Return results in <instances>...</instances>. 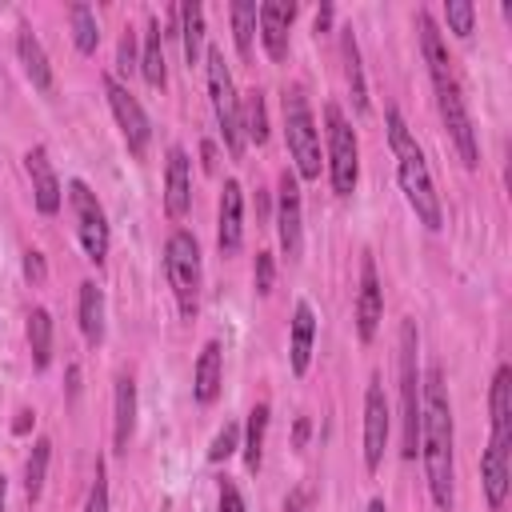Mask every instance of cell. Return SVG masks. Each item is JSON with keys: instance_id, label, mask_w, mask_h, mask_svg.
Wrapping results in <instances>:
<instances>
[{"instance_id": "cell-17", "label": "cell", "mask_w": 512, "mask_h": 512, "mask_svg": "<svg viewBox=\"0 0 512 512\" xmlns=\"http://www.w3.org/2000/svg\"><path fill=\"white\" fill-rule=\"evenodd\" d=\"M488 412H492V444H512V368L500 364L492 376V396H488Z\"/></svg>"}, {"instance_id": "cell-15", "label": "cell", "mask_w": 512, "mask_h": 512, "mask_svg": "<svg viewBox=\"0 0 512 512\" xmlns=\"http://www.w3.org/2000/svg\"><path fill=\"white\" fill-rule=\"evenodd\" d=\"M296 16V4L292 0H264L260 12H256V24H260V40L268 48V56L280 64L288 56V24Z\"/></svg>"}, {"instance_id": "cell-19", "label": "cell", "mask_w": 512, "mask_h": 512, "mask_svg": "<svg viewBox=\"0 0 512 512\" xmlns=\"http://www.w3.org/2000/svg\"><path fill=\"white\" fill-rule=\"evenodd\" d=\"M24 164H28V176H32L36 208H40L44 216H52V212L60 208V180H56V172H52V164H48V152H44V148H32V152L24 156Z\"/></svg>"}, {"instance_id": "cell-14", "label": "cell", "mask_w": 512, "mask_h": 512, "mask_svg": "<svg viewBox=\"0 0 512 512\" xmlns=\"http://www.w3.org/2000/svg\"><path fill=\"white\" fill-rule=\"evenodd\" d=\"M192 204V160L188 152L176 144L168 148V168H164V212L172 220H180Z\"/></svg>"}, {"instance_id": "cell-11", "label": "cell", "mask_w": 512, "mask_h": 512, "mask_svg": "<svg viewBox=\"0 0 512 512\" xmlns=\"http://www.w3.org/2000/svg\"><path fill=\"white\" fill-rule=\"evenodd\" d=\"M388 432H392V416H388L384 384H380V376H372V380H368V392H364V468H368V472L380 468Z\"/></svg>"}, {"instance_id": "cell-4", "label": "cell", "mask_w": 512, "mask_h": 512, "mask_svg": "<svg viewBox=\"0 0 512 512\" xmlns=\"http://www.w3.org/2000/svg\"><path fill=\"white\" fill-rule=\"evenodd\" d=\"M164 272H168V284L176 292V304H180V316H196V300H200V244L192 232L176 228L164 244Z\"/></svg>"}, {"instance_id": "cell-7", "label": "cell", "mask_w": 512, "mask_h": 512, "mask_svg": "<svg viewBox=\"0 0 512 512\" xmlns=\"http://www.w3.org/2000/svg\"><path fill=\"white\" fill-rule=\"evenodd\" d=\"M328 120V176H332V192L336 196H352L356 192V176H360V152H356V136L344 120V112L336 104L324 108Z\"/></svg>"}, {"instance_id": "cell-39", "label": "cell", "mask_w": 512, "mask_h": 512, "mask_svg": "<svg viewBox=\"0 0 512 512\" xmlns=\"http://www.w3.org/2000/svg\"><path fill=\"white\" fill-rule=\"evenodd\" d=\"M136 60H140V56H136V32L128 28V32L120 36V68H124V72H132V68H136Z\"/></svg>"}, {"instance_id": "cell-30", "label": "cell", "mask_w": 512, "mask_h": 512, "mask_svg": "<svg viewBox=\"0 0 512 512\" xmlns=\"http://www.w3.org/2000/svg\"><path fill=\"white\" fill-rule=\"evenodd\" d=\"M48 456H52V440H36L32 444V456H28V464H24V492H28V500H36L40 492H44V476H48Z\"/></svg>"}, {"instance_id": "cell-36", "label": "cell", "mask_w": 512, "mask_h": 512, "mask_svg": "<svg viewBox=\"0 0 512 512\" xmlns=\"http://www.w3.org/2000/svg\"><path fill=\"white\" fill-rule=\"evenodd\" d=\"M84 512H108V476H104V464H96V476H92Z\"/></svg>"}, {"instance_id": "cell-32", "label": "cell", "mask_w": 512, "mask_h": 512, "mask_svg": "<svg viewBox=\"0 0 512 512\" xmlns=\"http://www.w3.org/2000/svg\"><path fill=\"white\" fill-rule=\"evenodd\" d=\"M256 12H260V4H252V0H236V4H232V36H236V48H240V56H252Z\"/></svg>"}, {"instance_id": "cell-43", "label": "cell", "mask_w": 512, "mask_h": 512, "mask_svg": "<svg viewBox=\"0 0 512 512\" xmlns=\"http://www.w3.org/2000/svg\"><path fill=\"white\" fill-rule=\"evenodd\" d=\"M308 440V420H296V448Z\"/></svg>"}, {"instance_id": "cell-23", "label": "cell", "mask_w": 512, "mask_h": 512, "mask_svg": "<svg viewBox=\"0 0 512 512\" xmlns=\"http://www.w3.org/2000/svg\"><path fill=\"white\" fill-rule=\"evenodd\" d=\"M508 488H512L508 448H504V444H488V452H484V492H488V504H492V508H504Z\"/></svg>"}, {"instance_id": "cell-33", "label": "cell", "mask_w": 512, "mask_h": 512, "mask_svg": "<svg viewBox=\"0 0 512 512\" xmlns=\"http://www.w3.org/2000/svg\"><path fill=\"white\" fill-rule=\"evenodd\" d=\"M240 124H244V140H256V144L268 140V108H264L260 92H248V100L240 108Z\"/></svg>"}, {"instance_id": "cell-2", "label": "cell", "mask_w": 512, "mask_h": 512, "mask_svg": "<svg viewBox=\"0 0 512 512\" xmlns=\"http://www.w3.org/2000/svg\"><path fill=\"white\" fill-rule=\"evenodd\" d=\"M384 120H388V144H392V152H396V172H400L404 200L412 204L416 220H420L428 232H436V228L444 224V208H440L436 184H432V176H428L424 152H420L416 136L408 132V124H404V116H400L396 108H388Z\"/></svg>"}, {"instance_id": "cell-3", "label": "cell", "mask_w": 512, "mask_h": 512, "mask_svg": "<svg viewBox=\"0 0 512 512\" xmlns=\"http://www.w3.org/2000/svg\"><path fill=\"white\" fill-rule=\"evenodd\" d=\"M416 324H400V456L420 452V368H416Z\"/></svg>"}, {"instance_id": "cell-38", "label": "cell", "mask_w": 512, "mask_h": 512, "mask_svg": "<svg viewBox=\"0 0 512 512\" xmlns=\"http://www.w3.org/2000/svg\"><path fill=\"white\" fill-rule=\"evenodd\" d=\"M24 276H28L32 284H44V276H48V268H44V256H40L36 248H28V252H24Z\"/></svg>"}, {"instance_id": "cell-9", "label": "cell", "mask_w": 512, "mask_h": 512, "mask_svg": "<svg viewBox=\"0 0 512 512\" xmlns=\"http://www.w3.org/2000/svg\"><path fill=\"white\" fill-rule=\"evenodd\" d=\"M68 200H72L76 232H80V244H84L88 260L92 264H104V256H108V220H104V208H100L96 192L84 180H72L68 184Z\"/></svg>"}, {"instance_id": "cell-45", "label": "cell", "mask_w": 512, "mask_h": 512, "mask_svg": "<svg viewBox=\"0 0 512 512\" xmlns=\"http://www.w3.org/2000/svg\"><path fill=\"white\" fill-rule=\"evenodd\" d=\"M4 496H8V480L0 476V512H4Z\"/></svg>"}, {"instance_id": "cell-5", "label": "cell", "mask_w": 512, "mask_h": 512, "mask_svg": "<svg viewBox=\"0 0 512 512\" xmlns=\"http://www.w3.org/2000/svg\"><path fill=\"white\" fill-rule=\"evenodd\" d=\"M208 92H212V108H216V124H220L224 148L240 160L248 140H244V124H240L236 84H232V72H228V64H224V52H220V48H208Z\"/></svg>"}, {"instance_id": "cell-10", "label": "cell", "mask_w": 512, "mask_h": 512, "mask_svg": "<svg viewBox=\"0 0 512 512\" xmlns=\"http://www.w3.org/2000/svg\"><path fill=\"white\" fill-rule=\"evenodd\" d=\"M104 92H108V104H112V116L128 140V152L132 156H144L148 152V140H152V128H148V116L140 108V100L116 80V76H104Z\"/></svg>"}, {"instance_id": "cell-24", "label": "cell", "mask_w": 512, "mask_h": 512, "mask_svg": "<svg viewBox=\"0 0 512 512\" xmlns=\"http://www.w3.org/2000/svg\"><path fill=\"white\" fill-rule=\"evenodd\" d=\"M140 72L152 88H164L168 80V64H164V32H160V20H148L144 28V52H140Z\"/></svg>"}, {"instance_id": "cell-12", "label": "cell", "mask_w": 512, "mask_h": 512, "mask_svg": "<svg viewBox=\"0 0 512 512\" xmlns=\"http://www.w3.org/2000/svg\"><path fill=\"white\" fill-rule=\"evenodd\" d=\"M380 316H384V288H380V276H376V260L364 252L360 256V288H356V332H360L364 344L376 336Z\"/></svg>"}, {"instance_id": "cell-27", "label": "cell", "mask_w": 512, "mask_h": 512, "mask_svg": "<svg viewBox=\"0 0 512 512\" xmlns=\"http://www.w3.org/2000/svg\"><path fill=\"white\" fill-rule=\"evenodd\" d=\"M80 332H84L92 344L104 340V296H100V288H96L92 280L80 284Z\"/></svg>"}, {"instance_id": "cell-28", "label": "cell", "mask_w": 512, "mask_h": 512, "mask_svg": "<svg viewBox=\"0 0 512 512\" xmlns=\"http://www.w3.org/2000/svg\"><path fill=\"white\" fill-rule=\"evenodd\" d=\"M28 348H32V364L44 372L52 360V316L44 308L28 312Z\"/></svg>"}, {"instance_id": "cell-13", "label": "cell", "mask_w": 512, "mask_h": 512, "mask_svg": "<svg viewBox=\"0 0 512 512\" xmlns=\"http://www.w3.org/2000/svg\"><path fill=\"white\" fill-rule=\"evenodd\" d=\"M276 228H280V248H284V256L296 260L300 248H304V224H300V188H296V176H292V172L280 176Z\"/></svg>"}, {"instance_id": "cell-44", "label": "cell", "mask_w": 512, "mask_h": 512, "mask_svg": "<svg viewBox=\"0 0 512 512\" xmlns=\"http://www.w3.org/2000/svg\"><path fill=\"white\" fill-rule=\"evenodd\" d=\"M284 512H304V496H300V492H296V496H292V500H288V508H284Z\"/></svg>"}, {"instance_id": "cell-6", "label": "cell", "mask_w": 512, "mask_h": 512, "mask_svg": "<svg viewBox=\"0 0 512 512\" xmlns=\"http://www.w3.org/2000/svg\"><path fill=\"white\" fill-rule=\"evenodd\" d=\"M284 136H288L296 172L304 180H316L320 176V132H316V120L300 92H284Z\"/></svg>"}, {"instance_id": "cell-31", "label": "cell", "mask_w": 512, "mask_h": 512, "mask_svg": "<svg viewBox=\"0 0 512 512\" xmlns=\"http://www.w3.org/2000/svg\"><path fill=\"white\" fill-rule=\"evenodd\" d=\"M68 20H72V40H76V48H80L84 56L96 52V44H100V28H96L92 8H88V4H72V8H68Z\"/></svg>"}, {"instance_id": "cell-42", "label": "cell", "mask_w": 512, "mask_h": 512, "mask_svg": "<svg viewBox=\"0 0 512 512\" xmlns=\"http://www.w3.org/2000/svg\"><path fill=\"white\" fill-rule=\"evenodd\" d=\"M32 420H36L32 412H20V416H16V424H12V432H16V436H24V432L32 428Z\"/></svg>"}, {"instance_id": "cell-37", "label": "cell", "mask_w": 512, "mask_h": 512, "mask_svg": "<svg viewBox=\"0 0 512 512\" xmlns=\"http://www.w3.org/2000/svg\"><path fill=\"white\" fill-rule=\"evenodd\" d=\"M272 272H276L272 252H256V292H260V296L272 292Z\"/></svg>"}, {"instance_id": "cell-8", "label": "cell", "mask_w": 512, "mask_h": 512, "mask_svg": "<svg viewBox=\"0 0 512 512\" xmlns=\"http://www.w3.org/2000/svg\"><path fill=\"white\" fill-rule=\"evenodd\" d=\"M436 88V104H440V116H444V128L464 160V168H480V144H476V128H472V116L464 108V96H460V84L456 76H440L432 80Z\"/></svg>"}, {"instance_id": "cell-40", "label": "cell", "mask_w": 512, "mask_h": 512, "mask_svg": "<svg viewBox=\"0 0 512 512\" xmlns=\"http://www.w3.org/2000/svg\"><path fill=\"white\" fill-rule=\"evenodd\" d=\"M220 512H244V496H240V488L236 484H220Z\"/></svg>"}, {"instance_id": "cell-22", "label": "cell", "mask_w": 512, "mask_h": 512, "mask_svg": "<svg viewBox=\"0 0 512 512\" xmlns=\"http://www.w3.org/2000/svg\"><path fill=\"white\" fill-rule=\"evenodd\" d=\"M112 444L116 452H128L132 428H136V384L132 376H116V404H112Z\"/></svg>"}, {"instance_id": "cell-25", "label": "cell", "mask_w": 512, "mask_h": 512, "mask_svg": "<svg viewBox=\"0 0 512 512\" xmlns=\"http://www.w3.org/2000/svg\"><path fill=\"white\" fill-rule=\"evenodd\" d=\"M340 52H344V76H348V88H352V104H356V112H368V84H364L360 44H356V32L352 28L340 32Z\"/></svg>"}, {"instance_id": "cell-26", "label": "cell", "mask_w": 512, "mask_h": 512, "mask_svg": "<svg viewBox=\"0 0 512 512\" xmlns=\"http://www.w3.org/2000/svg\"><path fill=\"white\" fill-rule=\"evenodd\" d=\"M176 12H180V40H184V60H188V68H196V60H200V48H204V8H200L196 0H188V4H180Z\"/></svg>"}, {"instance_id": "cell-46", "label": "cell", "mask_w": 512, "mask_h": 512, "mask_svg": "<svg viewBox=\"0 0 512 512\" xmlns=\"http://www.w3.org/2000/svg\"><path fill=\"white\" fill-rule=\"evenodd\" d=\"M368 512H384V500H372V504H368Z\"/></svg>"}, {"instance_id": "cell-1", "label": "cell", "mask_w": 512, "mask_h": 512, "mask_svg": "<svg viewBox=\"0 0 512 512\" xmlns=\"http://www.w3.org/2000/svg\"><path fill=\"white\" fill-rule=\"evenodd\" d=\"M420 456L432 504L452 512V404L436 364L420 372Z\"/></svg>"}, {"instance_id": "cell-16", "label": "cell", "mask_w": 512, "mask_h": 512, "mask_svg": "<svg viewBox=\"0 0 512 512\" xmlns=\"http://www.w3.org/2000/svg\"><path fill=\"white\" fill-rule=\"evenodd\" d=\"M244 240V192L236 180H224L220 192V228H216V244L224 256H236Z\"/></svg>"}, {"instance_id": "cell-41", "label": "cell", "mask_w": 512, "mask_h": 512, "mask_svg": "<svg viewBox=\"0 0 512 512\" xmlns=\"http://www.w3.org/2000/svg\"><path fill=\"white\" fill-rule=\"evenodd\" d=\"M332 28V4H320V12H316V32H328Z\"/></svg>"}, {"instance_id": "cell-20", "label": "cell", "mask_w": 512, "mask_h": 512, "mask_svg": "<svg viewBox=\"0 0 512 512\" xmlns=\"http://www.w3.org/2000/svg\"><path fill=\"white\" fill-rule=\"evenodd\" d=\"M16 52H20V64H24V76L32 80V88L52 92V64H48L44 44L36 40V32L28 24H20V32H16Z\"/></svg>"}, {"instance_id": "cell-29", "label": "cell", "mask_w": 512, "mask_h": 512, "mask_svg": "<svg viewBox=\"0 0 512 512\" xmlns=\"http://www.w3.org/2000/svg\"><path fill=\"white\" fill-rule=\"evenodd\" d=\"M264 432H268V404H256L248 412V428H244V464L256 472L264 460Z\"/></svg>"}, {"instance_id": "cell-35", "label": "cell", "mask_w": 512, "mask_h": 512, "mask_svg": "<svg viewBox=\"0 0 512 512\" xmlns=\"http://www.w3.org/2000/svg\"><path fill=\"white\" fill-rule=\"evenodd\" d=\"M236 440H240V428H236V424H224V428L216 432V440H212V448H208V460H212V464H220V460H228V456L236 452Z\"/></svg>"}, {"instance_id": "cell-18", "label": "cell", "mask_w": 512, "mask_h": 512, "mask_svg": "<svg viewBox=\"0 0 512 512\" xmlns=\"http://www.w3.org/2000/svg\"><path fill=\"white\" fill-rule=\"evenodd\" d=\"M312 340H316V316H312V304L300 300L292 312V332H288V360L296 376H304L312 364Z\"/></svg>"}, {"instance_id": "cell-21", "label": "cell", "mask_w": 512, "mask_h": 512, "mask_svg": "<svg viewBox=\"0 0 512 512\" xmlns=\"http://www.w3.org/2000/svg\"><path fill=\"white\" fill-rule=\"evenodd\" d=\"M220 380H224V360H220V344L208 340L200 348V360H196V372H192V396L200 404H212L220 396Z\"/></svg>"}, {"instance_id": "cell-34", "label": "cell", "mask_w": 512, "mask_h": 512, "mask_svg": "<svg viewBox=\"0 0 512 512\" xmlns=\"http://www.w3.org/2000/svg\"><path fill=\"white\" fill-rule=\"evenodd\" d=\"M444 20H448V28L456 32V36H472V28H476V8L468 4V0H452V4H444Z\"/></svg>"}]
</instances>
